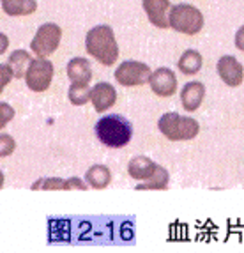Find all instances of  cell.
I'll use <instances>...</instances> for the list:
<instances>
[{
	"instance_id": "6da1fadb",
	"label": "cell",
	"mask_w": 244,
	"mask_h": 253,
	"mask_svg": "<svg viewBox=\"0 0 244 253\" xmlns=\"http://www.w3.org/2000/svg\"><path fill=\"white\" fill-rule=\"evenodd\" d=\"M85 50L103 66H114L119 59V44L110 25H96L85 36Z\"/></svg>"
},
{
	"instance_id": "7a4b0ae2",
	"label": "cell",
	"mask_w": 244,
	"mask_h": 253,
	"mask_svg": "<svg viewBox=\"0 0 244 253\" xmlns=\"http://www.w3.org/2000/svg\"><path fill=\"white\" fill-rule=\"evenodd\" d=\"M97 140L110 149L126 147L133 138V124L126 117L110 114L101 117L94 126Z\"/></svg>"
},
{
	"instance_id": "3957f363",
	"label": "cell",
	"mask_w": 244,
	"mask_h": 253,
	"mask_svg": "<svg viewBox=\"0 0 244 253\" xmlns=\"http://www.w3.org/2000/svg\"><path fill=\"white\" fill-rule=\"evenodd\" d=\"M158 129L172 142H188L197 138L200 133V124L193 117H184L177 112H166L158 121Z\"/></svg>"
},
{
	"instance_id": "277c9868",
	"label": "cell",
	"mask_w": 244,
	"mask_h": 253,
	"mask_svg": "<svg viewBox=\"0 0 244 253\" xmlns=\"http://www.w3.org/2000/svg\"><path fill=\"white\" fill-rule=\"evenodd\" d=\"M168 21H170V29L186 36H197L203 29L202 11L191 4L172 5L168 14Z\"/></svg>"
},
{
	"instance_id": "5b68a950",
	"label": "cell",
	"mask_w": 244,
	"mask_h": 253,
	"mask_svg": "<svg viewBox=\"0 0 244 253\" xmlns=\"http://www.w3.org/2000/svg\"><path fill=\"white\" fill-rule=\"evenodd\" d=\"M60 39H62V29L57 23H44L36 32L30 42V50L38 57H48L59 48Z\"/></svg>"
},
{
	"instance_id": "8992f818",
	"label": "cell",
	"mask_w": 244,
	"mask_h": 253,
	"mask_svg": "<svg viewBox=\"0 0 244 253\" xmlns=\"http://www.w3.org/2000/svg\"><path fill=\"white\" fill-rule=\"evenodd\" d=\"M51 80H53V64L44 57L32 59L25 75L27 87L34 92H44L51 85Z\"/></svg>"
},
{
	"instance_id": "52a82bcc",
	"label": "cell",
	"mask_w": 244,
	"mask_h": 253,
	"mask_svg": "<svg viewBox=\"0 0 244 253\" xmlns=\"http://www.w3.org/2000/svg\"><path fill=\"white\" fill-rule=\"evenodd\" d=\"M151 75V68L140 60H126L115 69V80L122 87H140V85L149 84Z\"/></svg>"
},
{
	"instance_id": "ba28073f",
	"label": "cell",
	"mask_w": 244,
	"mask_h": 253,
	"mask_svg": "<svg viewBox=\"0 0 244 253\" xmlns=\"http://www.w3.org/2000/svg\"><path fill=\"white\" fill-rule=\"evenodd\" d=\"M151 90L160 97H172L177 92V76L170 68H158L149 78Z\"/></svg>"
},
{
	"instance_id": "9c48e42d",
	"label": "cell",
	"mask_w": 244,
	"mask_h": 253,
	"mask_svg": "<svg viewBox=\"0 0 244 253\" xmlns=\"http://www.w3.org/2000/svg\"><path fill=\"white\" fill-rule=\"evenodd\" d=\"M216 71H218L219 78L223 80V84L228 85V87H239L244 80L243 64L232 55L219 57L218 64H216Z\"/></svg>"
},
{
	"instance_id": "30bf717a",
	"label": "cell",
	"mask_w": 244,
	"mask_h": 253,
	"mask_svg": "<svg viewBox=\"0 0 244 253\" xmlns=\"http://www.w3.org/2000/svg\"><path fill=\"white\" fill-rule=\"evenodd\" d=\"M142 7L152 25L158 29H170V0H142Z\"/></svg>"
},
{
	"instance_id": "8fae6325",
	"label": "cell",
	"mask_w": 244,
	"mask_h": 253,
	"mask_svg": "<svg viewBox=\"0 0 244 253\" xmlns=\"http://www.w3.org/2000/svg\"><path fill=\"white\" fill-rule=\"evenodd\" d=\"M90 103L94 105V110L97 114H103L117 103V90L108 82H99L90 90Z\"/></svg>"
},
{
	"instance_id": "7c38bea8",
	"label": "cell",
	"mask_w": 244,
	"mask_h": 253,
	"mask_svg": "<svg viewBox=\"0 0 244 253\" xmlns=\"http://www.w3.org/2000/svg\"><path fill=\"white\" fill-rule=\"evenodd\" d=\"M34 191L38 190H80L85 191L88 188L87 181H81L80 177H69V179H60V177H42L38 179L34 184L30 186Z\"/></svg>"
},
{
	"instance_id": "4fadbf2b",
	"label": "cell",
	"mask_w": 244,
	"mask_h": 253,
	"mask_svg": "<svg viewBox=\"0 0 244 253\" xmlns=\"http://www.w3.org/2000/svg\"><path fill=\"white\" fill-rule=\"evenodd\" d=\"M203 97H205V85L202 82H188L181 89V105L190 114L200 108V105L203 103Z\"/></svg>"
},
{
	"instance_id": "5bb4252c",
	"label": "cell",
	"mask_w": 244,
	"mask_h": 253,
	"mask_svg": "<svg viewBox=\"0 0 244 253\" xmlns=\"http://www.w3.org/2000/svg\"><path fill=\"white\" fill-rule=\"evenodd\" d=\"M158 163L152 161L149 156H135L127 163V173L136 181H149L154 175Z\"/></svg>"
},
{
	"instance_id": "9a60e30c",
	"label": "cell",
	"mask_w": 244,
	"mask_h": 253,
	"mask_svg": "<svg viewBox=\"0 0 244 253\" xmlns=\"http://www.w3.org/2000/svg\"><path fill=\"white\" fill-rule=\"evenodd\" d=\"M68 78L71 84H90L92 80V68L90 62L83 57H75L68 62Z\"/></svg>"
},
{
	"instance_id": "2e32d148",
	"label": "cell",
	"mask_w": 244,
	"mask_h": 253,
	"mask_svg": "<svg viewBox=\"0 0 244 253\" xmlns=\"http://www.w3.org/2000/svg\"><path fill=\"white\" fill-rule=\"evenodd\" d=\"M85 181L94 190H105L112 182V172L106 165H92L85 172Z\"/></svg>"
},
{
	"instance_id": "e0dca14e",
	"label": "cell",
	"mask_w": 244,
	"mask_h": 253,
	"mask_svg": "<svg viewBox=\"0 0 244 253\" xmlns=\"http://www.w3.org/2000/svg\"><path fill=\"white\" fill-rule=\"evenodd\" d=\"M202 64H203V59L200 51L197 50H186L184 53L181 55V59L177 62V68L182 75L186 76H195L200 69H202Z\"/></svg>"
},
{
	"instance_id": "ac0fdd59",
	"label": "cell",
	"mask_w": 244,
	"mask_h": 253,
	"mask_svg": "<svg viewBox=\"0 0 244 253\" xmlns=\"http://www.w3.org/2000/svg\"><path fill=\"white\" fill-rule=\"evenodd\" d=\"M2 9L9 16H29L36 13L38 2L36 0H2Z\"/></svg>"
},
{
	"instance_id": "d6986e66",
	"label": "cell",
	"mask_w": 244,
	"mask_h": 253,
	"mask_svg": "<svg viewBox=\"0 0 244 253\" xmlns=\"http://www.w3.org/2000/svg\"><path fill=\"white\" fill-rule=\"evenodd\" d=\"M30 62H32V57H30L29 51L25 50H14L13 53L9 55L7 66L13 71L14 78H25L27 69H29Z\"/></svg>"
},
{
	"instance_id": "ffe728a7",
	"label": "cell",
	"mask_w": 244,
	"mask_h": 253,
	"mask_svg": "<svg viewBox=\"0 0 244 253\" xmlns=\"http://www.w3.org/2000/svg\"><path fill=\"white\" fill-rule=\"evenodd\" d=\"M168 184H170V173L168 170L158 165L156 172L152 175L149 181H145L143 184L136 186V190H168Z\"/></svg>"
},
{
	"instance_id": "44dd1931",
	"label": "cell",
	"mask_w": 244,
	"mask_h": 253,
	"mask_svg": "<svg viewBox=\"0 0 244 253\" xmlns=\"http://www.w3.org/2000/svg\"><path fill=\"white\" fill-rule=\"evenodd\" d=\"M90 87L88 84H71L68 90V97H69V103L75 106H81V105H87L90 101Z\"/></svg>"
},
{
	"instance_id": "7402d4cb",
	"label": "cell",
	"mask_w": 244,
	"mask_h": 253,
	"mask_svg": "<svg viewBox=\"0 0 244 253\" xmlns=\"http://www.w3.org/2000/svg\"><path fill=\"white\" fill-rule=\"evenodd\" d=\"M16 149V142L11 135L7 133H0V158L11 156Z\"/></svg>"
},
{
	"instance_id": "603a6c76",
	"label": "cell",
	"mask_w": 244,
	"mask_h": 253,
	"mask_svg": "<svg viewBox=\"0 0 244 253\" xmlns=\"http://www.w3.org/2000/svg\"><path fill=\"white\" fill-rule=\"evenodd\" d=\"M13 119H14V108L9 103L0 101V129L7 126Z\"/></svg>"
},
{
	"instance_id": "cb8c5ba5",
	"label": "cell",
	"mask_w": 244,
	"mask_h": 253,
	"mask_svg": "<svg viewBox=\"0 0 244 253\" xmlns=\"http://www.w3.org/2000/svg\"><path fill=\"white\" fill-rule=\"evenodd\" d=\"M13 71H11L7 64H0V94L4 92L5 85H9V82L13 80Z\"/></svg>"
},
{
	"instance_id": "d4e9b609",
	"label": "cell",
	"mask_w": 244,
	"mask_h": 253,
	"mask_svg": "<svg viewBox=\"0 0 244 253\" xmlns=\"http://www.w3.org/2000/svg\"><path fill=\"white\" fill-rule=\"evenodd\" d=\"M236 48L244 51V25H241L236 32Z\"/></svg>"
},
{
	"instance_id": "484cf974",
	"label": "cell",
	"mask_w": 244,
	"mask_h": 253,
	"mask_svg": "<svg viewBox=\"0 0 244 253\" xmlns=\"http://www.w3.org/2000/svg\"><path fill=\"white\" fill-rule=\"evenodd\" d=\"M7 48H9V38L4 34V32H0V55L5 53Z\"/></svg>"
},
{
	"instance_id": "4316f807",
	"label": "cell",
	"mask_w": 244,
	"mask_h": 253,
	"mask_svg": "<svg viewBox=\"0 0 244 253\" xmlns=\"http://www.w3.org/2000/svg\"><path fill=\"white\" fill-rule=\"evenodd\" d=\"M4 188V173H2V170H0V190Z\"/></svg>"
}]
</instances>
